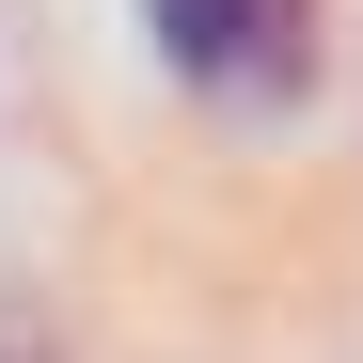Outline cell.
Returning <instances> with one entry per match:
<instances>
[{
    "mask_svg": "<svg viewBox=\"0 0 363 363\" xmlns=\"http://www.w3.org/2000/svg\"><path fill=\"white\" fill-rule=\"evenodd\" d=\"M143 16H158V48H174V64H190V79H221L237 64V48H253L269 16H253V0H143Z\"/></svg>",
    "mask_w": 363,
    "mask_h": 363,
    "instance_id": "1",
    "label": "cell"
}]
</instances>
